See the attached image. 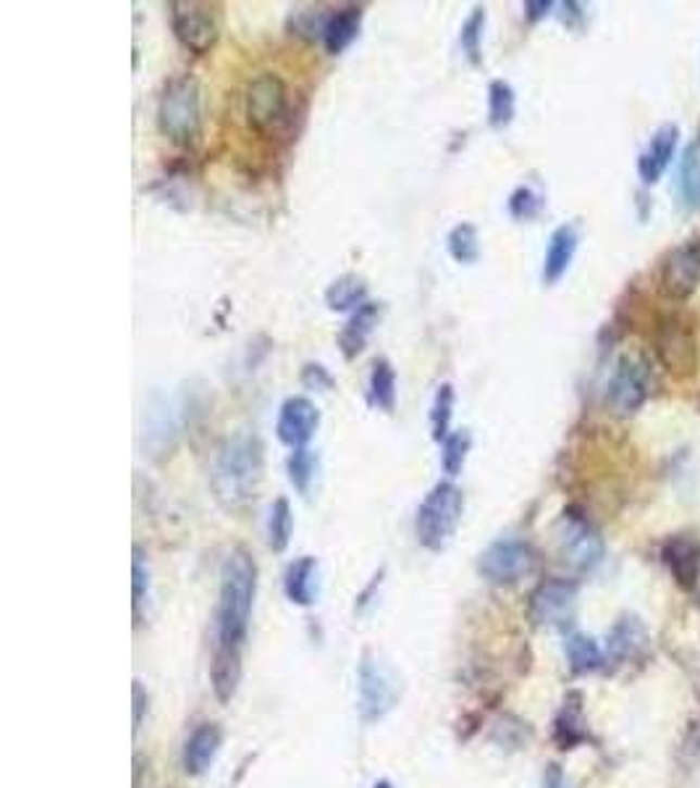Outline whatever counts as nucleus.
<instances>
[{
	"instance_id": "1",
	"label": "nucleus",
	"mask_w": 700,
	"mask_h": 788,
	"mask_svg": "<svg viewBox=\"0 0 700 788\" xmlns=\"http://www.w3.org/2000/svg\"><path fill=\"white\" fill-rule=\"evenodd\" d=\"M265 479V444L252 431L226 436L218 444L210 466V487L215 500L228 513H241L254 505Z\"/></svg>"
},
{
	"instance_id": "2",
	"label": "nucleus",
	"mask_w": 700,
	"mask_h": 788,
	"mask_svg": "<svg viewBox=\"0 0 700 788\" xmlns=\"http://www.w3.org/2000/svg\"><path fill=\"white\" fill-rule=\"evenodd\" d=\"M254 594H258V563L245 546H237L221 565L218 613H215V650H245L250 631Z\"/></svg>"
},
{
	"instance_id": "3",
	"label": "nucleus",
	"mask_w": 700,
	"mask_h": 788,
	"mask_svg": "<svg viewBox=\"0 0 700 788\" xmlns=\"http://www.w3.org/2000/svg\"><path fill=\"white\" fill-rule=\"evenodd\" d=\"M158 130L174 145L189 148L202 135V87L192 74L165 82L158 98Z\"/></svg>"
},
{
	"instance_id": "4",
	"label": "nucleus",
	"mask_w": 700,
	"mask_h": 788,
	"mask_svg": "<svg viewBox=\"0 0 700 788\" xmlns=\"http://www.w3.org/2000/svg\"><path fill=\"white\" fill-rule=\"evenodd\" d=\"M464 494L454 481H438L420 502L415 533L417 542L430 552H441L462 524Z\"/></svg>"
},
{
	"instance_id": "5",
	"label": "nucleus",
	"mask_w": 700,
	"mask_h": 788,
	"mask_svg": "<svg viewBox=\"0 0 700 788\" xmlns=\"http://www.w3.org/2000/svg\"><path fill=\"white\" fill-rule=\"evenodd\" d=\"M557 544L564 563L575 570H593L603 561V537L577 507H566L557 524Z\"/></svg>"
},
{
	"instance_id": "6",
	"label": "nucleus",
	"mask_w": 700,
	"mask_h": 788,
	"mask_svg": "<svg viewBox=\"0 0 700 788\" xmlns=\"http://www.w3.org/2000/svg\"><path fill=\"white\" fill-rule=\"evenodd\" d=\"M399 704V681L393 673L365 652L358 667V710L365 723H378Z\"/></svg>"
},
{
	"instance_id": "7",
	"label": "nucleus",
	"mask_w": 700,
	"mask_h": 788,
	"mask_svg": "<svg viewBox=\"0 0 700 788\" xmlns=\"http://www.w3.org/2000/svg\"><path fill=\"white\" fill-rule=\"evenodd\" d=\"M538 555L530 544L522 539H496V542L483 550L477 557V574L496 587H514L522 578L536 570Z\"/></svg>"
},
{
	"instance_id": "8",
	"label": "nucleus",
	"mask_w": 700,
	"mask_h": 788,
	"mask_svg": "<svg viewBox=\"0 0 700 788\" xmlns=\"http://www.w3.org/2000/svg\"><path fill=\"white\" fill-rule=\"evenodd\" d=\"M168 19L174 37L184 50L195 56H205L215 48L221 37V24L215 11L208 3L197 0H174L168 3Z\"/></svg>"
},
{
	"instance_id": "9",
	"label": "nucleus",
	"mask_w": 700,
	"mask_h": 788,
	"mask_svg": "<svg viewBox=\"0 0 700 788\" xmlns=\"http://www.w3.org/2000/svg\"><path fill=\"white\" fill-rule=\"evenodd\" d=\"M651 394V366L640 355H625L611 371L607 384V405L614 416L629 418L646 405Z\"/></svg>"
},
{
	"instance_id": "10",
	"label": "nucleus",
	"mask_w": 700,
	"mask_h": 788,
	"mask_svg": "<svg viewBox=\"0 0 700 788\" xmlns=\"http://www.w3.org/2000/svg\"><path fill=\"white\" fill-rule=\"evenodd\" d=\"M289 87L278 74L254 76L245 95V116L254 132H271L286 122Z\"/></svg>"
},
{
	"instance_id": "11",
	"label": "nucleus",
	"mask_w": 700,
	"mask_h": 788,
	"mask_svg": "<svg viewBox=\"0 0 700 788\" xmlns=\"http://www.w3.org/2000/svg\"><path fill=\"white\" fill-rule=\"evenodd\" d=\"M577 602V583L570 578H546L533 589L527 615L536 626H564Z\"/></svg>"
},
{
	"instance_id": "12",
	"label": "nucleus",
	"mask_w": 700,
	"mask_h": 788,
	"mask_svg": "<svg viewBox=\"0 0 700 788\" xmlns=\"http://www.w3.org/2000/svg\"><path fill=\"white\" fill-rule=\"evenodd\" d=\"M700 284V239L674 247L661 263V290L674 300H685Z\"/></svg>"
},
{
	"instance_id": "13",
	"label": "nucleus",
	"mask_w": 700,
	"mask_h": 788,
	"mask_svg": "<svg viewBox=\"0 0 700 788\" xmlns=\"http://www.w3.org/2000/svg\"><path fill=\"white\" fill-rule=\"evenodd\" d=\"M317 426H321L317 405L310 397H304V394H295L278 410L276 436L289 450H302L313 442Z\"/></svg>"
},
{
	"instance_id": "14",
	"label": "nucleus",
	"mask_w": 700,
	"mask_h": 788,
	"mask_svg": "<svg viewBox=\"0 0 700 788\" xmlns=\"http://www.w3.org/2000/svg\"><path fill=\"white\" fill-rule=\"evenodd\" d=\"M659 355L661 364H664L674 377H687L692 373L698 360V347L696 336H692L690 327L679 319H670L664 327L659 329Z\"/></svg>"
},
{
	"instance_id": "15",
	"label": "nucleus",
	"mask_w": 700,
	"mask_h": 788,
	"mask_svg": "<svg viewBox=\"0 0 700 788\" xmlns=\"http://www.w3.org/2000/svg\"><path fill=\"white\" fill-rule=\"evenodd\" d=\"M661 561L666 563L674 581L685 591L698 587L700 578V542L690 537H672L661 546Z\"/></svg>"
},
{
	"instance_id": "16",
	"label": "nucleus",
	"mask_w": 700,
	"mask_h": 788,
	"mask_svg": "<svg viewBox=\"0 0 700 788\" xmlns=\"http://www.w3.org/2000/svg\"><path fill=\"white\" fill-rule=\"evenodd\" d=\"M577 247H580V232H577L575 224H562L553 229L549 237V245H546L543 256V284H557L562 282V276L570 271L572 260L577 256Z\"/></svg>"
},
{
	"instance_id": "17",
	"label": "nucleus",
	"mask_w": 700,
	"mask_h": 788,
	"mask_svg": "<svg viewBox=\"0 0 700 788\" xmlns=\"http://www.w3.org/2000/svg\"><path fill=\"white\" fill-rule=\"evenodd\" d=\"M221 743H224V734L215 723H202L197 726L189 739L184 741L182 752V767L187 775H202L210 771V765L215 762V754L221 752Z\"/></svg>"
},
{
	"instance_id": "18",
	"label": "nucleus",
	"mask_w": 700,
	"mask_h": 788,
	"mask_svg": "<svg viewBox=\"0 0 700 788\" xmlns=\"http://www.w3.org/2000/svg\"><path fill=\"white\" fill-rule=\"evenodd\" d=\"M677 137H679V130L672 124L655 130L651 143H648V148L642 150L638 158V174H640L642 184H655L661 176H664L666 167H670L672 158H674V150H677Z\"/></svg>"
},
{
	"instance_id": "19",
	"label": "nucleus",
	"mask_w": 700,
	"mask_h": 788,
	"mask_svg": "<svg viewBox=\"0 0 700 788\" xmlns=\"http://www.w3.org/2000/svg\"><path fill=\"white\" fill-rule=\"evenodd\" d=\"M380 310H384L380 308V303L367 300L349 316V321L343 323V329L339 332V347L343 358L352 360L365 349L367 340H371V334L375 332V327H378L380 321Z\"/></svg>"
},
{
	"instance_id": "20",
	"label": "nucleus",
	"mask_w": 700,
	"mask_h": 788,
	"mask_svg": "<svg viewBox=\"0 0 700 788\" xmlns=\"http://www.w3.org/2000/svg\"><path fill=\"white\" fill-rule=\"evenodd\" d=\"M362 16H365L362 5H343V9L330 11L326 32H323V48H326L330 56L343 53V50L358 40L362 29Z\"/></svg>"
},
{
	"instance_id": "21",
	"label": "nucleus",
	"mask_w": 700,
	"mask_h": 788,
	"mask_svg": "<svg viewBox=\"0 0 700 788\" xmlns=\"http://www.w3.org/2000/svg\"><path fill=\"white\" fill-rule=\"evenodd\" d=\"M648 647V633L638 618H622L611 628L607 654L611 663H625V660L638 657Z\"/></svg>"
},
{
	"instance_id": "22",
	"label": "nucleus",
	"mask_w": 700,
	"mask_h": 788,
	"mask_svg": "<svg viewBox=\"0 0 700 788\" xmlns=\"http://www.w3.org/2000/svg\"><path fill=\"white\" fill-rule=\"evenodd\" d=\"M284 591L299 607H310L317 596V561L315 557H299L286 568Z\"/></svg>"
},
{
	"instance_id": "23",
	"label": "nucleus",
	"mask_w": 700,
	"mask_h": 788,
	"mask_svg": "<svg viewBox=\"0 0 700 788\" xmlns=\"http://www.w3.org/2000/svg\"><path fill=\"white\" fill-rule=\"evenodd\" d=\"M210 681H213V691L215 697H218V702H232L241 681V652L215 650L213 663H210Z\"/></svg>"
},
{
	"instance_id": "24",
	"label": "nucleus",
	"mask_w": 700,
	"mask_h": 788,
	"mask_svg": "<svg viewBox=\"0 0 700 788\" xmlns=\"http://www.w3.org/2000/svg\"><path fill=\"white\" fill-rule=\"evenodd\" d=\"M367 303V282L360 273H343V276L334 279L326 290V305L336 313L343 310H358L360 305Z\"/></svg>"
},
{
	"instance_id": "25",
	"label": "nucleus",
	"mask_w": 700,
	"mask_h": 788,
	"mask_svg": "<svg viewBox=\"0 0 700 788\" xmlns=\"http://www.w3.org/2000/svg\"><path fill=\"white\" fill-rule=\"evenodd\" d=\"M367 399L373 408L391 413L397 408V371L386 358H375L367 379Z\"/></svg>"
},
{
	"instance_id": "26",
	"label": "nucleus",
	"mask_w": 700,
	"mask_h": 788,
	"mask_svg": "<svg viewBox=\"0 0 700 788\" xmlns=\"http://www.w3.org/2000/svg\"><path fill=\"white\" fill-rule=\"evenodd\" d=\"M679 197L690 211H700V139H692L679 163Z\"/></svg>"
},
{
	"instance_id": "27",
	"label": "nucleus",
	"mask_w": 700,
	"mask_h": 788,
	"mask_svg": "<svg viewBox=\"0 0 700 788\" xmlns=\"http://www.w3.org/2000/svg\"><path fill=\"white\" fill-rule=\"evenodd\" d=\"M564 652H566V663H570L572 673H577V676H583V673H593L603 663V654L598 650L596 641L585 637L580 631H572L570 637H566Z\"/></svg>"
},
{
	"instance_id": "28",
	"label": "nucleus",
	"mask_w": 700,
	"mask_h": 788,
	"mask_svg": "<svg viewBox=\"0 0 700 788\" xmlns=\"http://www.w3.org/2000/svg\"><path fill=\"white\" fill-rule=\"evenodd\" d=\"M553 739L562 749H572L577 743H583L588 739V730H585V717L580 710V699H570L564 704L562 713L557 717V726H553Z\"/></svg>"
},
{
	"instance_id": "29",
	"label": "nucleus",
	"mask_w": 700,
	"mask_h": 788,
	"mask_svg": "<svg viewBox=\"0 0 700 788\" xmlns=\"http://www.w3.org/2000/svg\"><path fill=\"white\" fill-rule=\"evenodd\" d=\"M514 111H517V95L514 87L504 79H493L488 85V124L493 130H504L512 124Z\"/></svg>"
},
{
	"instance_id": "30",
	"label": "nucleus",
	"mask_w": 700,
	"mask_h": 788,
	"mask_svg": "<svg viewBox=\"0 0 700 788\" xmlns=\"http://www.w3.org/2000/svg\"><path fill=\"white\" fill-rule=\"evenodd\" d=\"M454 386L449 381L438 384L436 394L430 403V434L433 440L441 444L451 434V418H454Z\"/></svg>"
},
{
	"instance_id": "31",
	"label": "nucleus",
	"mask_w": 700,
	"mask_h": 788,
	"mask_svg": "<svg viewBox=\"0 0 700 788\" xmlns=\"http://www.w3.org/2000/svg\"><path fill=\"white\" fill-rule=\"evenodd\" d=\"M291 531H295V513L286 497H278L271 505L268 516V546L273 552H284L291 542Z\"/></svg>"
},
{
	"instance_id": "32",
	"label": "nucleus",
	"mask_w": 700,
	"mask_h": 788,
	"mask_svg": "<svg viewBox=\"0 0 700 788\" xmlns=\"http://www.w3.org/2000/svg\"><path fill=\"white\" fill-rule=\"evenodd\" d=\"M447 250L457 263L462 266L475 263V260L480 258V237H477V229L473 224H467V221L457 224L447 237Z\"/></svg>"
},
{
	"instance_id": "33",
	"label": "nucleus",
	"mask_w": 700,
	"mask_h": 788,
	"mask_svg": "<svg viewBox=\"0 0 700 788\" xmlns=\"http://www.w3.org/2000/svg\"><path fill=\"white\" fill-rule=\"evenodd\" d=\"M486 9H473V14L464 19L460 29V48L473 66H480L483 61V32H486Z\"/></svg>"
},
{
	"instance_id": "34",
	"label": "nucleus",
	"mask_w": 700,
	"mask_h": 788,
	"mask_svg": "<svg viewBox=\"0 0 700 788\" xmlns=\"http://www.w3.org/2000/svg\"><path fill=\"white\" fill-rule=\"evenodd\" d=\"M470 447H473V434L467 429L451 431L447 440L441 442V466L447 470V476H460L464 463H467Z\"/></svg>"
},
{
	"instance_id": "35",
	"label": "nucleus",
	"mask_w": 700,
	"mask_h": 788,
	"mask_svg": "<svg viewBox=\"0 0 700 788\" xmlns=\"http://www.w3.org/2000/svg\"><path fill=\"white\" fill-rule=\"evenodd\" d=\"M315 470H317V457L315 453H310L308 447L291 450V455L286 457V473H289L291 487H295L299 494H304V497H308L310 487H313Z\"/></svg>"
},
{
	"instance_id": "36",
	"label": "nucleus",
	"mask_w": 700,
	"mask_h": 788,
	"mask_svg": "<svg viewBox=\"0 0 700 788\" xmlns=\"http://www.w3.org/2000/svg\"><path fill=\"white\" fill-rule=\"evenodd\" d=\"M330 14H323L321 9H304V11H295L289 19V29L291 35L302 37V40L323 42V32H326Z\"/></svg>"
},
{
	"instance_id": "37",
	"label": "nucleus",
	"mask_w": 700,
	"mask_h": 788,
	"mask_svg": "<svg viewBox=\"0 0 700 788\" xmlns=\"http://www.w3.org/2000/svg\"><path fill=\"white\" fill-rule=\"evenodd\" d=\"M507 206L509 213H512L517 221H530L543 211V195H540L536 187H530V184H522V187H517L512 195H509Z\"/></svg>"
},
{
	"instance_id": "38",
	"label": "nucleus",
	"mask_w": 700,
	"mask_h": 788,
	"mask_svg": "<svg viewBox=\"0 0 700 788\" xmlns=\"http://www.w3.org/2000/svg\"><path fill=\"white\" fill-rule=\"evenodd\" d=\"M132 574H135V615L139 618V607H142V602L148 600V591H150V565H148V557H145V550L142 546H135V565H132Z\"/></svg>"
},
{
	"instance_id": "39",
	"label": "nucleus",
	"mask_w": 700,
	"mask_h": 788,
	"mask_svg": "<svg viewBox=\"0 0 700 788\" xmlns=\"http://www.w3.org/2000/svg\"><path fill=\"white\" fill-rule=\"evenodd\" d=\"M302 386H308V390H317V392H328V390H334V377H330L328 368H323L321 364H304Z\"/></svg>"
},
{
	"instance_id": "40",
	"label": "nucleus",
	"mask_w": 700,
	"mask_h": 788,
	"mask_svg": "<svg viewBox=\"0 0 700 788\" xmlns=\"http://www.w3.org/2000/svg\"><path fill=\"white\" fill-rule=\"evenodd\" d=\"M553 9L551 0H530V3H525V19L527 22H540L543 16H549V11Z\"/></svg>"
},
{
	"instance_id": "41",
	"label": "nucleus",
	"mask_w": 700,
	"mask_h": 788,
	"mask_svg": "<svg viewBox=\"0 0 700 788\" xmlns=\"http://www.w3.org/2000/svg\"><path fill=\"white\" fill-rule=\"evenodd\" d=\"M543 788H570V784H566L562 767L559 765H549L546 767L543 773Z\"/></svg>"
},
{
	"instance_id": "42",
	"label": "nucleus",
	"mask_w": 700,
	"mask_h": 788,
	"mask_svg": "<svg viewBox=\"0 0 700 788\" xmlns=\"http://www.w3.org/2000/svg\"><path fill=\"white\" fill-rule=\"evenodd\" d=\"M145 707H148V694H145L142 684L135 681V730L139 728V723H142Z\"/></svg>"
},
{
	"instance_id": "43",
	"label": "nucleus",
	"mask_w": 700,
	"mask_h": 788,
	"mask_svg": "<svg viewBox=\"0 0 700 788\" xmlns=\"http://www.w3.org/2000/svg\"><path fill=\"white\" fill-rule=\"evenodd\" d=\"M373 788H393L391 784H388V780H378V784H375Z\"/></svg>"
}]
</instances>
